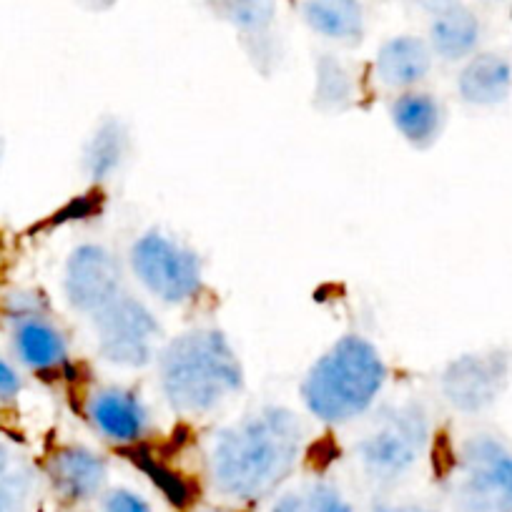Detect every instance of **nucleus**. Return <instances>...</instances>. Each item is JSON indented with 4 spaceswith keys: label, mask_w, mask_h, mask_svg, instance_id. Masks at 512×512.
Instances as JSON below:
<instances>
[{
    "label": "nucleus",
    "mask_w": 512,
    "mask_h": 512,
    "mask_svg": "<svg viewBox=\"0 0 512 512\" xmlns=\"http://www.w3.org/2000/svg\"><path fill=\"white\" fill-rule=\"evenodd\" d=\"M86 417L98 435L116 445L144 440L151 427L144 400L126 387H101L93 392L86 402Z\"/></svg>",
    "instance_id": "f8f14e48"
},
{
    "label": "nucleus",
    "mask_w": 512,
    "mask_h": 512,
    "mask_svg": "<svg viewBox=\"0 0 512 512\" xmlns=\"http://www.w3.org/2000/svg\"><path fill=\"white\" fill-rule=\"evenodd\" d=\"M457 512H512V447L495 435H472L457 447L450 472Z\"/></svg>",
    "instance_id": "39448f33"
},
{
    "label": "nucleus",
    "mask_w": 512,
    "mask_h": 512,
    "mask_svg": "<svg viewBox=\"0 0 512 512\" xmlns=\"http://www.w3.org/2000/svg\"><path fill=\"white\" fill-rule=\"evenodd\" d=\"M390 116L402 139L415 149H430L445 128V106L427 91H402L392 101Z\"/></svg>",
    "instance_id": "f3484780"
},
{
    "label": "nucleus",
    "mask_w": 512,
    "mask_h": 512,
    "mask_svg": "<svg viewBox=\"0 0 512 512\" xmlns=\"http://www.w3.org/2000/svg\"><path fill=\"white\" fill-rule=\"evenodd\" d=\"M487 3H510V0H487Z\"/></svg>",
    "instance_id": "bb28decb"
},
{
    "label": "nucleus",
    "mask_w": 512,
    "mask_h": 512,
    "mask_svg": "<svg viewBox=\"0 0 512 512\" xmlns=\"http://www.w3.org/2000/svg\"><path fill=\"white\" fill-rule=\"evenodd\" d=\"M432 63H435V53L427 38L402 33V36L387 38L379 46L374 56V76L384 86L412 91L430 76Z\"/></svg>",
    "instance_id": "ddd939ff"
},
{
    "label": "nucleus",
    "mask_w": 512,
    "mask_h": 512,
    "mask_svg": "<svg viewBox=\"0 0 512 512\" xmlns=\"http://www.w3.org/2000/svg\"><path fill=\"white\" fill-rule=\"evenodd\" d=\"M272 512H354V507L337 485L312 480L279 495Z\"/></svg>",
    "instance_id": "4be33fe9"
},
{
    "label": "nucleus",
    "mask_w": 512,
    "mask_h": 512,
    "mask_svg": "<svg viewBox=\"0 0 512 512\" xmlns=\"http://www.w3.org/2000/svg\"><path fill=\"white\" fill-rule=\"evenodd\" d=\"M457 93L467 106L495 108L512 93L510 58L495 51H477L457 76Z\"/></svg>",
    "instance_id": "4468645a"
},
{
    "label": "nucleus",
    "mask_w": 512,
    "mask_h": 512,
    "mask_svg": "<svg viewBox=\"0 0 512 512\" xmlns=\"http://www.w3.org/2000/svg\"><path fill=\"white\" fill-rule=\"evenodd\" d=\"M0 166H3V151H0Z\"/></svg>",
    "instance_id": "cd10ccee"
},
{
    "label": "nucleus",
    "mask_w": 512,
    "mask_h": 512,
    "mask_svg": "<svg viewBox=\"0 0 512 512\" xmlns=\"http://www.w3.org/2000/svg\"><path fill=\"white\" fill-rule=\"evenodd\" d=\"M23 387H26V379L18 369V362L0 354V405H13L21 397Z\"/></svg>",
    "instance_id": "b1692460"
},
{
    "label": "nucleus",
    "mask_w": 512,
    "mask_h": 512,
    "mask_svg": "<svg viewBox=\"0 0 512 512\" xmlns=\"http://www.w3.org/2000/svg\"><path fill=\"white\" fill-rule=\"evenodd\" d=\"M98 512H154L151 502L128 487H111L98 500Z\"/></svg>",
    "instance_id": "5701e85b"
},
{
    "label": "nucleus",
    "mask_w": 512,
    "mask_h": 512,
    "mask_svg": "<svg viewBox=\"0 0 512 512\" xmlns=\"http://www.w3.org/2000/svg\"><path fill=\"white\" fill-rule=\"evenodd\" d=\"M131 272L164 304H189L204 287V262L191 246L164 231H146L131 246Z\"/></svg>",
    "instance_id": "0eeeda50"
},
{
    "label": "nucleus",
    "mask_w": 512,
    "mask_h": 512,
    "mask_svg": "<svg viewBox=\"0 0 512 512\" xmlns=\"http://www.w3.org/2000/svg\"><path fill=\"white\" fill-rule=\"evenodd\" d=\"M485 26L482 18L465 3L447 8L430 18L427 28V43H430L435 58L445 63H465L467 58L480 51Z\"/></svg>",
    "instance_id": "2eb2a0df"
},
{
    "label": "nucleus",
    "mask_w": 512,
    "mask_h": 512,
    "mask_svg": "<svg viewBox=\"0 0 512 512\" xmlns=\"http://www.w3.org/2000/svg\"><path fill=\"white\" fill-rule=\"evenodd\" d=\"M354 93H357V83L349 68L329 53L319 56L314 66V103L319 111H347L354 103Z\"/></svg>",
    "instance_id": "412c9836"
},
{
    "label": "nucleus",
    "mask_w": 512,
    "mask_h": 512,
    "mask_svg": "<svg viewBox=\"0 0 512 512\" xmlns=\"http://www.w3.org/2000/svg\"><path fill=\"white\" fill-rule=\"evenodd\" d=\"M209 512H231V510H209Z\"/></svg>",
    "instance_id": "c85d7f7f"
},
{
    "label": "nucleus",
    "mask_w": 512,
    "mask_h": 512,
    "mask_svg": "<svg viewBox=\"0 0 512 512\" xmlns=\"http://www.w3.org/2000/svg\"><path fill=\"white\" fill-rule=\"evenodd\" d=\"M304 445L307 430L292 410L262 407L214 440L206 460L211 487L236 502L264 500L292 477Z\"/></svg>",
    "instance_id": "f257e3e1"
},
{
    "label": "nucleus",
    "mask_w": 512,
    "mask_h": 512,
    "mask_svg": "<svg viewBox=\"0 0 512 512\" xmlns=\"http://www.w3.org/2000/svg\"><path fill=\"white\" fill-rule=\"evenodd\" d=\"M46 477L58 500L86 505L108 490V460L86 445H63L48 457Z\"/></svg>",
    "instance_id": "9b49d317"
},
{
    "label": "nucleus",
    "mask_w": 512,
    "mask_h": 512,
    "mask_svg": "<svg viewBox=\"0 0 512 512\" xmlns=\"http://www.w3.org/2000/svg\"><path fill=\"white\" fill-rule=\"evenodd\" d=\"M412 6L417 8V11L427 13V16H437V13L447 11V8L457 6V3H462V0H410Z\"/></svg>",
    "instance_id": "393cba45"
},
{
    "label": "nucleus",
    "mask_w": 512,
    "mask_h": 512,
    "mask_svg": "<svg viewBox=\"0 0 512 512\" xmlns=\"http://www.w3.org/2000/svg\"><path fill=\"white\" fill-rule=\"evenodd\" d=\"M131 154V131L121 118H103L83 146V171L91 181H108Z\"/></svg>",
    "instance_id": "a211bd4d"
},
{
    "label": "nucleus",
    "mask_w": 512,
    "mask_h": 512,
    "mask_svg": "<svg viewBox=\"0 0 512 512\" xmlns=\"http://www.w3.org/2000/svg\"><path fill=\"white\" fill-rule=\"evenodd\" d=\"M299 13L309 31L339 46H359L367 33L362 0H302Z\"/></svg>",
    "instance_id": "dca6fc26"
},
{
    "label": "nucleus",
    "mask_w": 512,
    "mask_h": 512,
    "mask_svg": "<svg viewBox=\"0 0 512 512\" xmlns=\"http://www.w3.org/2000/svg\"><path fill=\"white\" fill-rule=\"evenodd\" d=\"M91 319L98 352L108 364L141 369L154 362L164 329L141 299L126 292Z\"/></svg>",
    "instance_id": "6e6552de"
},
{
    "label": "nucleus",
    "mask_w": 512,
    "mask_h": 512,
    "mask_svg": "<svg viewBox=\"0 0 512 512\" xmlns=\"http://www.w3.org/2000/svg\"><path fill=\"white\" fill-rule=\"evenodd\" d=\"M372 512H435L432 507L420 505V502H392V505H379Z\"/></svg>",
    "instance_id": "a878e982"
},
{
    "label": "nucleus",
    "mask_w": 512,
    "mask_h": 512,
    "mask_svg": "<svg viewBox=\"0 0 512 512\" xmlns=\"http://www.w3.org/2000/svg\"><path fill=\"white\" fill-rule=\"evenodd\" d=\"M430 440V412L420 402L387 407L374 417L367 435L357 442L359 470L372 485L395 487L425 460Z\"/></svg>",
    "instance_id": "20e7f679"
},
{
    "label": "nucleus",
    "mask_w": 512,
    "mask_h": 512,
    "mask_svg": "<svg viewBox=\"0 0 512 512\" xmlns=\"http://www.w3.org/2000/svg\"><path fill=\"white\" fill-rule=\"evenodd\" d=\"M161 395L181 415H206L244 390V367L221 329L179 334L159 357Z\"/></svg>",
    "instance_id": "f03ea898"
},
{
    "label": "nucleus",
    "mask_w": 512,
    "mask_h": 512,
    "mask_svg": "<svg viewBox=\"0 0 512 512\" xmlns=\"http://www.w3.org/2000/svg\"><path fill=\"white\" fill-rule=\"evenodd\" d=\"M0 319L8 329L13 357L36 374L58 372L68 364V339L51 319L48 299L36 289H13L0 299Z\"/></svg>",
    "instance_id": "423d86ee"
},
{
    "label": "nucleus",
    "mask_w": 512,
    "mask_h": 512,
    "mask_svg": "<svg viewBox=\"0 0 512 512\" xmlns=\"http://www.w3.org/2000/svg\"><path fill=\"white\" fill-rule=\"evenodd\" d=\"M387 384L382 352L362 334L339 337L302 382V402L312 417L327 425H347L372 410Z\"/></svg>",
    "instance_id": "7ed1b4c3"
},
{
    "label": "nucleus",
    "mask_w": 512,
    "mask_h": 512,
    "mask_svg": "<svg viewBox=\"0 0 512 512\" xmlns=\"http://www.w3.org/2000/svg\"><path fill=\"white\" fill-rule=\"evenodd\" d=\"M63 294L78 314L96 317L101 309L126 294L118 256L103 244H78L63 267Z\"/></svg>",
    "instance_id": "1a4fd4ad"
},
{
    "label": "nucleus",
    "mask_w": 512,
    "mask_h": 512,
    "mask_svg": "<svg viewBox=\"0 0 512 512\" xmlns=\"http://www.w3.org/2000/svg\"><path fill=\"white\" fill-rule=\"evenodd\" d=\"M512 374V359L505 352H475L452 359L440 377L447 405L465 415H477L500 400Z\"/></svg>",
    "instance_id": "9d476101"
},
{
    "label": "nucleus",
    "mask_w": 512,
    "mask_h": 512,
    "mask_svg": "<svg viewBox=\"0 0 512 512\" xmlns=\"http://www.w3.org/2000/svg\"><path fill=\"white\" fill-rule=\"evenodd\" d=\"M38 492L33 462L11 442H0V512H31Z\"/></svg>",
    "instance_id": "6ab92c4d"
},
{
    "label": "nucleus",
    "mask_w": 512,
    "mask_h": 512,
    "mask_svg": "<svg viewBox=\"0 0 512 512\" xmlns=\"http://www.w3.org/2000/svg\"><path fill=\"white\" fill-rule=\"evenodd\" d=\"M216 18L246 38H264L277 23V0H209Z\"/></svg>",
    "instance_id": "aec40b11"
}]
</instances>
